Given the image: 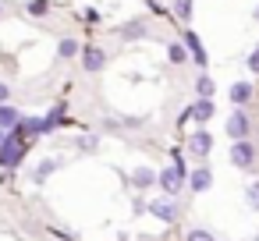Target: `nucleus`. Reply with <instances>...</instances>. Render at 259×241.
<instances>
[{
    "label": "nucleus",
    "mask_w": 259,
    "mask_h": 241,
    "mask_svg": "<svg viewBox=\"0 0 259 241\" xmlns=\"http://www.w3.org/2000/svg\"><path fill=\"white\" fill-rule=\"evenodd\" d=\"M167 57H170V61H174V64H181V61H185V57H188V50H185V43H178V39H174V43H170V46H167Z\"/></svg>",
    "instance_id": "15"
},
{
    "label": "nucleus",
    "mask_w": 259,
    "mask_h": 241,
    "mask_svg": "<svg viewBox=\"0 0 259 241\" xmlns=\"http://www.w3.org/2000/svg\"><path fill=\"white\" fill-rule=\"evenodd\" d=\"M149 213H153V216H160L163 223H174V220H178V206H174V199H170V195H167V199L149 202Z\"/></svg>",
    "instance_id": "6"
},
{
    "label": "nucleus",
    "mask_w": 259,
    "mask_h": 241,
    "mask_svg": "<svg viewBox=\"0 0 259 241\" xmlns=\"http://www.w3.org/2000/svg\"><path fill=\"white\" fill-rule=\"evenodd\" d=\"M153 181H156V174H153L149 167H139V170H135V184H139V188H146V184H153Z\"/></svg>",
    "instance_id": "16"
},
{
    "label": "nucleus",
    "mask_w": 259,
    "mask_h": 241,
    "mask_svg": "<svg viewBox=\"0 0 259 241\" xmlns=\"http://www.w3.org/2000/svg\"><path fill=\"white\" fill-rule=\"evenodd\" d=\"M29 15H47V0H29Z\"/></svg>",
    "instance_id": "22"
},
{
    "label": "nucleus",
    "mask_w": 259,
    "mask_h": 241,
    "mask_svg": "<svg viewBox=\"0 0 259 241\" xmlns=\"http://www.w3.org/2000/svg\"><path fill=\"white\" fill-rule=\"evenodd\" d=\"M11 100V85L8 82H0V103H8Z\"/></svg>",
    "instance_id": "24"
},
{
    "label": "nucleus",
    "mask_w": 259,
    "mask_h": 241,
    "mask_svg": "<svg viewBox=\"0 0 259 241\" xmlns=\"http://www.w3.org/2000/svg\"><path fill=\"white\" fill-rule=\"evenodd\" d=\"M195 89H199V96H213V78H206V75H202V78L195 82Z\"/></svg>",
    "instance_id": "20"
},
{
    "label": "nucleus",
    "mask_w": 259,
    "mask_h": 241,
    "mask_svg": "<svg viewBox=\"0 0 259 241\" xmlns=\"http://www.w3.org/2000/svg\"><path fill=\"white\" fill-rule=\"evenodd\" d=\"M248 71H252V75H259V46L248 54Z\"/></svg>",
    "instance_id": "23"
},
{
    "label": "nucleus",
    "mask_w": 259,
    "mask_h": 241,
    "mask_svg": "<svg viewBox=\"0 0 259 241\" xmlns=\"http://www.w3.org/2000/svg\"><path fill=\"white\" fill-rule=\"evenodd\" d=\"M117 32H121V39H142V36H146L149 29H146V22H139V18H135V22H128V25H121Z\"/></svg>",
    "instance_id": "10"
},
{
    "label": "nucleus",
    "mask_w": 259,
    "mask_h": 241,
    "mask_svg": "<svg viewBox=\"0 0 259 241\" xmlns=\"http://www.w3.org/2000/svg\"><path fill=\"white\" fill-rule=\"evenodd\" d=\"M188 149H192V156H209V149H213V138H209V131H195L192 138H188Z\"/></svg>",
    "instance_id": "7"
},
{
    "label": "nucleus",
    "mask_w": 259,
    "mask_h": 241,
    "mask_svg": "<svg viewBox=\"0 0 259 241\" xmlns=\"http://www.w3.org/2000/svg\"><path fill=\"white\" fill-rule=\"evenodd\" d=\"M188 241H217L209 230H188Z\"/></svg>",
    "instance_id": "21"
},
{
    "label": "nucleus",
    "mask_w": 259,
    "mask_h": 241,
    "mask_svg": "<svg viewBox=\"0 0 259 241\" xmlns=\"http://www.w3.org/2000/svg\"><path fill=\"white\" fill-rule=\"evenodd\" d=\"M209 184H213V174H209V167H199V170L188 177V188H192V191H206Z\"/></svg>",
    "instance_id": "8"
},
{
    "label": "nucleus",
    "mask_w": 259,
    "mask_h": 241,
    "mask_svg": "<svg viewBox=\"0 0 259 241\" xmlns=\"http://www.w3.org/2000/svg\"><path fill=\"white\" fill-rule=\"evenodd\" d=\"M245 202H248L252 209H259V181H252V184L245 188Z\"/></svg>",
    "instance_id": "19"
},
{
    "label": "nucleus",
    "mask_w": 259,
    "mask_h": 241,
    "mask_svg": "<svg viewBox=\"0 0 259 241\" xmlns=\"http://www.w3.org/2000/svg\"><path fill=\"white\" fill-rule=\"evenodd\" d=\"M252 241H259V237H252Z\"/></svg>",
    "instance_id": "27"
},
{
    "label": "nucleus",
    "mask_w": 259,
    "mask_h": 241,
    "mask_svg": "<svg viewBox=\"0 0 259 241\" xmlns=\"http://www.w3.org/2000/svg\"><path fill=\"white\" fill-rule=\"evenodd\" d=\"M0 138H4V128H0Z\"/></svg>",
    "instance_id": "25"
},
{
    "label": "nucleus",
    "mask_w": 259,
    "mask_h": 241,
    "mask_svg": "<svg viewBox=\"0 0 259 241\" xmlns=\"http://www.w3.org/2000/svg\"><path fill=\"white\" fill-rule=\"evenodd\" d=\"M22 153H25V142L18 131H11L8 138H0V163H4L8 170H15L22 163Z\"/></svg>",
    "instance_id": "1"
},
{
    "label": "nucleus",
    "mask_w": 259,
    "mask_h": 241,
    "mask_svg": "<svg viewBox=\"0 0 259 241\" xmlns=\"http://www.w3.org/2000/svg\"><path fill=\"white\" fill-rule=\"evenodd\" d=\"M174 15H178L181 22H188V18H192V0H174Z\"/></svg>",
    "instance_id": "17"
},
{
    "label": "nucleus",
    "mask_w": 259,
    "mask_h": 241,
    "mask_svg": "<svg viewBox=\"0 0 259 241\" xmlns=\"http://www.w3.org/2000/svg\"><path fill=\"white\" fill-rule=\"evenodd\" d=\"M82 64H85L89 75H96V71L107 68V54H103L100 46H82Z\"/></svg>",
    "instance_id": "5"
},
{
    "label": "nucleus",
    "mask_w": 259,
    "mask_h": 241,
    "mask_svg": "<svg viewBox=\"0 0 259 241\" xmlns=\"http://www.w3.org/2000/svg\"><path fill=\"white\" fill-rule=\"evenodd\" d=\"M18 121H22V117H18V110H15L11 103H0V128H8V131H11Z\"/></svg>",
    "instance_id": "12"
},
{
    "label": "nucleus",
    "mask_w": 259,
    "mask_h": 241,
    "mask_svg": "<svg viewBox=\"0 0 259 241\" xmlns=\"http://www.w3.org/2000/svg\"><path fill=\"white\" fill-rule=\"evenodd\" d=\"M227 135H231V142H238V138H245V135H248V117H245V110H241V107H234V110H231V117H227Z\"/></svg>",
    "instance_id": "4"
},
{
    "label": "nucleus",
    "mask_w": 259,
    "mask_h": 241,
    "mask_svg": "<svg viewBox=\"0 0 259 241\" xmlns=\"http://www.w3.org/2000/svg\"><path fill=\"white\" fill-rule=\"evenodd\" d=\"M213 110H217V107L209 103V96H202V100L192 107V117H195V121H209V117H213Z\"/></svg>",
    "instance_id": "13"
},
{
    "label": "nucleus",
    "mask_w": 259,
    "mask_h": 241,
    "mask_svg": "<svg viewBox=\"0 0 259 241\" xmlns=\"http://www.w3.org/2000/svg\"><path fill=\"white\" fill-rule=\"evenodd\" d=\"M78 50H82L78 39H61V43H57V54H61V57H75Z\"/></svg>",
    "instance_id": "14"
},
{
    "label": "nucleus",
    "mask_w": 259,
    "mask_h": 241,
    "mask_svg": "<svg viewBox=\"0 0 259 241\" xmlns=\"http://www.w3.org/2000/svg\"><path fill=\"white\" fill-rule=\"evenodd\" d=\"M248 100H252V82H234V85H231V103L241 107V103H248Z\"/></svg>",
    "instance_id": "9"
},
{
    "label": "nucleus",
    "mask_w": 259,
    "mask_h": 241,
    "mask_svg": "<svg viewBox=\"0 0 259 241\" xmlns=\"http://www.w3.org/2000/svg\"><path fill=\"white\" fill-rule=\"evenodd\" d=\"M54 170H57V160H43V163H39V170H36V181H47Z\"/></svg>",
    "instance_id": "18"
},
{
    "label": "nucleus",
    "mask_w": 259,
    "mask_h": 241,
    "mask_svg": "<svg viewBox=\"0 0 259 241\" xmlns=\"http://www.w3.org/2000/svg\"><path fill=\"white\" fill-rule=\"evenodd\" d=\"M231 163H234V167H241V170H248V167L255 163V146H252V142H245V138H238V142L231 146Z\"/></svg>",
    "instance_id": "3"
},
{
    "label": "nucleus",
    "mask_w": 259,
    "mask_h": 241,
    "mask_svg": "<svg viewBox=\"0 0 259 241\" xmlns=\"http://www.w3.org/2000/svg\"><path fill=\"white\" fill-rule=\"evenodd\" d=\"M181 43H185V50H188V54L195 57V64H206V50L199 46V36H195V32H188V36H185Z\"/></svg>",
    "instance_id": "11"
},
{
    "label": "nucleus",
    "mask_w": 259,
    "mask_h": 241,
    "mask_svg": "<svg viewBox=\"0 0 259 241\" xmlns=\"http://www.w3.org/2000/svg\"><path fill=\"white\" fill-rule=\"evenodd\" d=\"M255 18H259V8H255Z\"/></svg>",
    "instance_id": "26"
},
{
    "label": "nucleus",
    "mask_w": 259,
    "mask_h": 241,
    "mask_svg": "<svg viewBox=\"0 0 259 241\" xmlns=\"http://www.w3.org/2000/svg\"><path fill=\"white\" fill-rule=\"evenodd\" d=\"M156 181H160L163 195H170V199H174V195L181 191V184H185V163H181V160H174V163H170V167H167Z\"/></svg>",
    "instance_id": "2"
}]
</instances>
